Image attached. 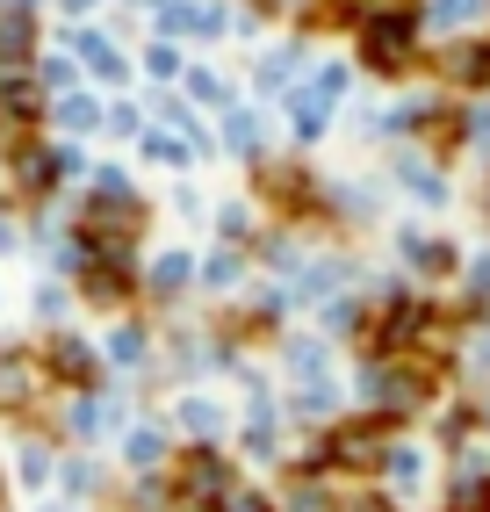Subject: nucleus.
Wrapping results in <instances>:
<instances>
[{"label": "nucleus", "mask_w": 490, "mask_h": 512, "mask_svg": "<svg viewBox=\"0 0 490 512\" xmlns=\"http://www.w3.org/2000/svg\"><path fill=\"white\" fill-rule=\"evenodd\" d=\"M375 455H382V433L375 426H339L325 440V462H339V469H368Z\"/></svg>", "instance_id": "obj_1"}, {"label": "nucleus", "mask_w": 490, "mask_h": 512, "mask_svg": "<svg viewBox=\"0 0 490 512\" xmlns=\"http://www.w3.org/2000/svg\"><path fill=\"white\" fill-rule=\"evenodd\" d=\"M404 51H411V22L404 15H375L368 22V58L375 65H404Z\"/></svg>", "instance_id": "obj_2"}, {"label": "nucleus", "mask_w": 490, "mask_h": 512, "mask_svg": "<svg viewBox=\"0 0 490 512\" xmlns=\"http://www.w3.org/2000/svg\"><path fill=\"white\" fill-rule=\"evenodd\" d=\"M368 397L382 404V412H411V404L426 397V383H418V375H404V368H390V375H368Z\"/></svg>", "instance_id": "obj_3"}, {"label": "nucleus", "mask_w": 490, "mask_h": 512, "mask_svg": "<svg viewBox=\"0 0 490 512\" xmlns=\"http://www.w3.org/2000/svg\"><path fill=\"white\" fill-rule=\"evenodd\" d=\"M51 368L65 375V383H94V354L80 347V339H58V347H51Z\"/></svg>", "instance_id": "obj_4"}, {"label": "nucleus", "mask_w": 490, "mask_h": 512, "mask_svg": "<svg viewBox=\"0 0 490 512\" xmlns=\"http://www.w3.org/2000/svg\"><path fill=\"white\" fill-rule=\"evenodd\" d=\"M224 491H231V484H224V462L195 455V462H188V498H202V505H209V498H224Z\"/></svg>", "instance_id": "obj_5"}, {"label": "nucleus", "mask_w": 490, "mask_h": 512, "mask_svg": "<svg viewBox=\"0 0 490 512\" xmlns=\"http://www.w3.org/2000/svg\"><path fill=\"white\" fill-rule=\"evenodd\" d=\"M0 109H8V116H29V109H37V87H29V80H8V87H0Z\"/></svg>", "instance_id": "obj_6"}, {"label": "nucleus", "mask_w": 490, "mask_h": 512, "mask_svg": "<svg viewBox=\"0 0 490 512\" xmlns=\"http://www.w3.org/2000/svg\"><path fill=\"white\" fill-rule=\"evenodd\" d=\"M454 512H490V484H476V476H469V484L454 491Z\"/></svg>", "instance_id": "obj_7"}, {"label": "nucleus", "mask_w": 490, "mask_h": 512, "mask_svg": "<svg viewBox=\"0 0 490 512\" xmlns=\"http://www.w3.org/2000/svg\"><path fill=\"white\" fill-rule=\"evenodd\" d=\"M80 44H87V58H94V73H101V80H116V73H123V58H116L109 44H94V37H80Z\"/></svg>", "instance_id": "obj_8"}, {"label": "nucleus", "mask_w": 490, "mask_h": 512, "mask_svg": "<svg viewBox=\"0 0 490 512\" xmlns=\"http://www.w3.org/2000/svg\"><path fill=\"white\" fill-rule=\"evenodd\" d=\"M454 73H462V80H490V51H462V58H454Z\"/></svg>", "instance_id": "obj_9"}, {"label": "nucleus", "mask_w": 490, "mask_h": 512, "mask_svg": "<svg viewBox=\"0 0 490 512\" xmlns=\"http://www.w3.org/2000/svg\"><path fill=\"white\" fill-rule=\"evenodd\" d=\"M217 505H224V512H267V498H260V491H224Z\"/></svg>", "instance_id": "obj_10"}, {"label": "nucleus", "mask_w": 490, "mask_h": 512, "mask_svg": "<svg viewBox=\"0 0 490 512\" xmlns=\"http://www.w3.org/2000/svg\"><path fill=\"white\" fill-rule=\"evenodd\" d=\"M390 476H397V484H418V455L397 448V455H390Z\"/></svg>", "instance_id": "obj_11"}, {"label": "nucleus", "mask_w": 490, "mask_h": 512, "mask_svg": "<svg viewBox=\"0 0 490 512\" xmlns=\"http://www.w3.org/2000/svg\"><path fill=\"white\" fill-rule=\"evenodd\" d=\"M51 166H58V159H44V152H22V181H51Z\"/></svg>", "instance_id": "obj_12"}, {"label": "nucleus", "mask_w": 490, "mask_h": 512, "mask_svg": "<svg viewBox=\"0 0 490 512\" xmlns=\"http://www.w3.org/2000/svg\"><path fill=\"white\" fill-rule=\"evenodd\" d=\"M195 433H217V404H188V412H181Z\"/></svg>", "instance_id": "obj_13"}, {"label": "nucleus", "mask_w": 490, "mask_h": 512, "mask_svg": "<svg viewBox=\"0 0 490 512\" xmlns=\"http://www.w3.org/2000/svg\"><path fill=\"white\" fill-rule=\"evenodd\" d=\"M22 44H29V22L8 15V22H0V51H22Z\"/></svg>", "instance_id": "obj_14"}, {"label": "nucleus", "mask_w": 490, "mask_h": 512, "mask_svg": "<svg viewBox=\"0 0 490 512\" xmlns=\"http://www.w3.org/2000/svg\"><path fill=\"white\" fill-rule=\"evenodd\" d=\"M130 455H137V462H152V455H159V426L137 433V440H130Z\"/></svg>", "instance_id": "obj_15"}, {"label": "nucleus", "mask_w": 490, "mask_h": 512, "mask_svg": "<svg viewBox=\"0 0 490 512\" xmlns=\"http://www.w3.org/2000/svg\"><path fill=\"white\" fill-rule=\"evenodd\" d=\"M476 15V0H440V22H469Z\"/></svg>", "instance_id": "obj_16"}]
</instances>
